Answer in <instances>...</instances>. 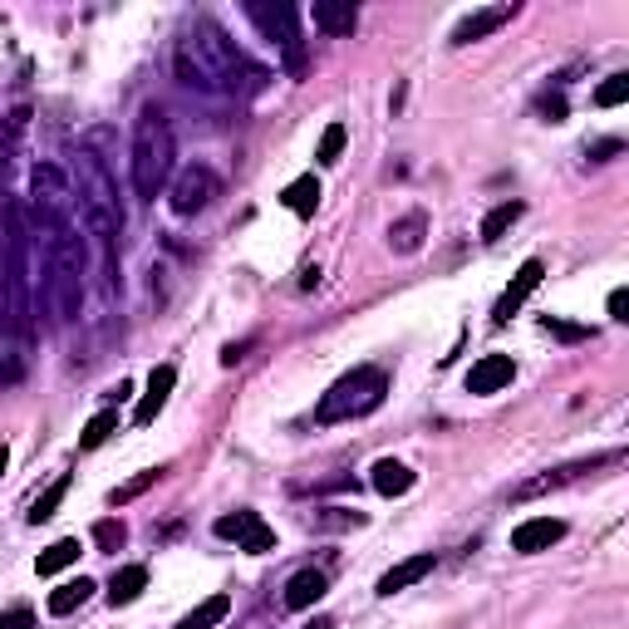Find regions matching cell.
<instances>
[{
    "label": "cell",
    "instance_id": "cell-1",
    "mask_svg": "<svg viewBox=\"0 0 629 629\" xmlns=\"http://www.w3.org/2000/svg\"><path fill=\"white\" fill-rule=\"evenodd\" d=\"M173 69H177V79L192 84V89L236 93V99H251V93H261L271 84V69L256 65L246 49H236V40L207 15L187 20L183 40H177V49H173Z\"/></svg>",
    "mask_w": 629,
    "mask_h": 629
},
{
    "label": "cell",
    "instance_id": "cell-2",
    "mask_svg": "<svg viewBox=\"0 0 629 629\" xmlns=\"http://www.w3.org/2000/svg\"><path fill=\"white\" fill-rule=\"evenodd\" d=\"M75 207L89 227V236L103 251V271L109 280H119V236H123V202H119V183L109 177V167L99 163L89 148H79L75 157Z\"/></svg>",
    "mask_w": 629,
    "mask_h": 629
},
{
    "label": "cell",
    "instance_id": "cell-3",
    "mask_svg": "<svg viewBox=\"0 0 629 629\" xmlns=\"http://www.w3.org/2000/svg\"><path fill=\"white\" fill-rule=\"evenodd\" d=\"M129 173H133V192L143 202H157V192H167L177 173V139L173 123H167L163 109H143L139 123H133V148H129Z\"/></svg>",
    "mask_w": 629,
    "mask_h": 629
},
{
    "label": "cell",
    "instance_id": "cell-4",
    "mask_svg": "<svg viewBox=\"0 0 629 629\" xmlns=\"http://www.w3.org/2000/svg\"><path fill=\"white\" fill-rule=\"evenodd\" d=\"M49 251H45V296L55 320H75L84 300V271H89V246L75 232V222H49Z\"/></svg>",
    "mask_w": 629,
    "mask_h": 629
},
{
    "label": "cell",
    "instance_id": "cell-5",
    "mask_svg": "<svg viewBox=\"0 0 629 629\" xmlns=\"http://www.w3.org/2000/svg\"><path fill=\"white\" fill-rule=\"evenodd\" d=\"M0 251H5V314L20 334H30V306H35V276H30V227L25 207L5 202L0 207Z\"/></svg>",
    "mask_w": 629,
    "mask_h": 629
},
{
    "label": "cell",
    "instance_id": "cell-6",
    "mask_svg": "<svg viewBox=\"0 0 629 629\" xmlns=\"http://www.w3.org/2000/svg\"><path fill=\"white\" fill-rule=\"evenodd\" d=\"M389 394V374L379 364H360V369L340 374V379L324 389V398L314 404V423H350V418H364L384 404Z\"/></svg>",
    "mask_w": 629,
    "mask_h": 629
},
{
    "label": "cell",
    "instance_id": "cell-7",
    "mask_svg": "<svg viewBox=\"0 0 629 629\" xmlns=\"http://www.w3.org/2000/svg\"><path fill=\"white\" fill-rule=\"evenodd\" d=\"M251 25L271 40V45L286 55V75L300 79L306 75V45H300V10L286 5V0H251L246 5Z\"/></svg>",
    "mask_w": 629,
    "mask_h": 629
},
{
    "label": "cell",
    "instance_id": "cell-8",
    "mask_svg": "<svg viewBox=\"0 0 629 629\" xmlns=\"http://www.w3.org/2000/svg\"><path fill=\"white\" fill-rule=\"evenodd\" d=\"M30 202H35V212H40V227L65 222L69 207H75V183H69V173H59L55 163H35V173H30Z\"/></svg>",
    "mask_w": 629,
    "mask_h": 629
},
{
    "label": "cell",
    "instance_id": "cell-9",
    "mask_svg": "<svg viewBox=\"0 0 629 629\" xmlns=\"http://www.w3.org/2000/svg\"><path fill=\"white\" fill-rule=\"evenodd\" d=\"M217 192H222V177H217L212 167H202V163L183 167V173L167 183V197H173V212H177V217L207 212V207L217 202Z\"/></svg>",
    "mask_w": 629,
    "mask_h": 629
},
{
    "label": "cell",
    "instance_id": "cell-10",
    "mask_svg": "<svg viewBox=\"0 0 629 629\" xmlns=\"http://www.w3.org/2000/svg\"><path fill=\"white\" fill-rule=\"evenodd\" d=\"M625 463V453H605V457H591V463H565V467H551V472H537V477L517 482L511 487V501H531V497H547V492H561L571 482H581L585 472H600V467H615Z\"/></svg>",
    "mask_w": 629,
    "mask_h": 629
},
{
    "label": "cell",
    "instance_id": "cell-11",
    "mask_svg": "<svg viewBox=\"0 0 629 629\" xmlns=\"http://www.w3.org/2000/svg\"><path fill=\"white\" fill-rule=\"evenodd\" d=\"M212 531L222 541H236V547L251 551V555H266L271 547H276V531L261 521V511H227V517L212 521Z\"/></svg>",
    "mask_w": 629,
    "mask_h": 629
},
{
    "label": "cell",
    "instance_id": "cell-12",
    "mask_svg": "<svg viewBox=\"0 0 629 629\" xmlns=\"http://www.w3.org/2000/svg\"><path fill=\"white\" fill-rule=\"evenodd\" d=\"M541 276H547V266H541L537 256H531V261H521L517 280H511V286L501 290V300H497V310H492V320H497V324H507L511 314H517V310H521V306H527V300H531V290L541 286Z\"/></svg>",
    "mask_w": 629,
    "mask_h": 629
},
{
    "label": "cell",
    "instance_id": "cell-13",
    "mask_svg": "<svg viewBox=\"0 0 629 629\" xmlns=\"http://www.w3.org/2000/svg\"><path fill=\"white\" fill-rule=\"evenodd\" d=\"M561 537H565V521L561 517H531V521H521V527L511 531V551L537 555V551H551Z\"/></svg>",
    "mask_w": 629,
    "mask_h": 629
},
{
    "label": "cell",
    "instance_id": "cell-14",
    "mask_svg": "<svg viewBox=\"0 0 629 629\" xmlns=\"http://www.w3.org/2000/svg\"><path fill=\"white\" fill-rule=\"evenodd\" d=\"M511 379H517L511 354H482V360L472 364V374H467V394H497V389H507Z\"/></svg>",
    "mask_w": 629,
    "mask_h": 629
},
{
    "label": "cell",
    "instance_id": "cell-15",
    "mask_svg": "<svg viewBox=\"0 0 629 629\" xmlns=\"http://www.w3.org/2000/svg\"><path fill=\"white\" fill-rule=\"evenodd\" d=\"M511 15H517V5H482V10H472V15H463V20L453 25V45H472V40H487L492 30H501Z\"/></svg>",
    "mask_w": 629,
    "mask_h": 629
},
{
    "label": "cell",
    "instance_id": "cell-16",
    "mask_svg": "<svg viewBox=\"0 0 629 629\" xmlns=\"http://www.w3.org/2000/svg\"><path fill=\"white\" fill-rule=\"evenodd\" d=\"M173 384H177V369H173V364H157V369L148 374V394L139 398V408H133V423L148 428L153 418L167 408V398H173Z\"/></svg>",
    "mask_w": 629,
    "mask_h": 629
},
{
    "label": "cell",
    "instance_id": "cell-17",
    "mask_svg": "<svg viewBox=\"0 0 629 629\" xmlns=\"http://www.w3.org/2000/svg\"><path fill=\"white\" fill-rule=\"evenodd\" d=\"M433 565H438V555H433V551H418V555H408V561H398L394 571H384V575H379V585H374V591H379L384 600H389V595L408 591V585H418V581H423L428 571H433Z\"/></svg>",
    "mask_w": 629,
    "mask_h": 629
},
{
    "label": "cell",
    "instance_id": "cell-18",
    "mask_svg": "<svg viewBox=\"0 0 629 629\" xmlns=\"http://www.w3.org/2000/svg\"><path fill=\"white\" fill-rule=\"evenodd\" d=\"M324 591H330V575L324 571H296L286 581V595H280V605H286V610H310V605H320L324 600Z\"/></svg>",
    "mask_w": 629,
    "mask_h": 629
},
{
    "label": "cell",
    "instance_id": "cell-19",
    "mask_svg": "<svg viewBox=\"0 0 629 629\" xmlns=\"http://www.w3.org/2000/svg\"><path fill=\"white\" fill-rule=\"evenodd\" d=\"M310 20H314V30H324V35H354L360 5H354V0H314Z\"/></svg>",
    "mask_w": 629,
    "mask_h": 629
},
{
    "label": "cell",
    "instance_id": "cell-20",
    "mask_svg": "<svg viewBox=\"0 0 629 629\" xmlns=\"http://www.w3.org/2000/svg\"><path fill=\"white\" fill-rule=\"evenodd\" d=\"M369 482H374V492H379V497H404V492H413L418 472L404 467V463H394V457H379L374 472H369Z\"/></svg>",
    "mask_w": 629,
    "mask_h": 629
},
{
    "label": "cell",
    "instance_id": "cell-21",
    "mask_svg": "<svg viewBox=\"0 0 629 629\" xmlns=\"http://www.w3.org/2000/svg\"><path fill=\"white\" fill-rule=\"evenodd\" d=\"M143 591H148V571H143V565H123V571L109 581V605L113 610H119V605H133Z\"/></svg>",
    "mask_w": 629,
    "mask_h": 629
},
{
    "label": "cell",
    "instance_id": "cell-22",
    "mask_svg": "<svg viewBox=\"0 0 629 629\" xmlns=\"http://www.w3.org/2000/svg\"><path fill=\"white\" fill-rule=\"evenodd\" d=\"M423 232H428V217L408 212V217H398V222L389 227V246L398 251V256H413V251L423 246Z\"/></svg>",
    "mask_w": 629,
    "mask_h": 629
},
{
    "label": "cell",
    "instance_id": "cell-23",
    "mask_svg": "<svg viewBox=\"0 0 629 629\" xmlns=\"http://www.w3.org/2000/svg\"><path fill=\"white\" fill-rule=\"evenodd\" d=\"M320 197H324V192H320V177L306 173V177H296V183H290L286 192H280V202H286L296 217H314V207H320Z\"/></svg>",
    "mask_w": 629,
    "mask_h": 629
},
{
    "label": "cell",
    "instance_id": "cell-24",
    "mask_svg": "<svg viewBox=\"0 0 629 629\" xmlns=\"http://www.w3.org/2000/svg\"><path fill=\"white\" fill-rule=\"evenodd\" d=\"M227 615H232V595H207L192 615H183V620H177V629H217Z\"/></svg>",
    "mask_w": 629,
    "mask_h": 629
},
{
    "label": "cell",
    "instance_id": "cell-25",
    "mask_svg": "<svg viewBox=\"0 0 629 629\" xmlns=\"http://www.w3.org/2000/svg\"><path fill=\"white\" fill-rule=\"evenodd\" d=\"M89 595H93V581H65L59 591H49V615H75L79 605H89Z\"/></svg>",
    "mask_w": 629,
    "mask_h": 629
},
{
    "label": "cell",
    "instance_id": "cell-26",
    "mask_svg": "<svg viewBox=\"0 0 629 629\" xmlns=\"http://www.w3.org/2000/svg\"><path fill=\"white\" fill-rule=\"evenodd\" d=\"M79 561V537H59L55 547H45L40 551V561H35V571L40 575H59L65 565H75Z\"/></svg>",
    "mask_w": 629,
    "mask_h": 629
},
{
    "label": "cell",
    "instance_id": "cell-27",
    "mask_svg": "<svg viewBox=\"0 0 629 629\" xmlns=\"http://www.w3.org/2000/svg\"><path fill=\"white\" fill-rule=\"evenodd\" d=\"M113 433H119V413H113V408H103V413H93L89 423H84L79 448H84V453H93V448H103Z\"/></svg>",
    "mask_w": 629,
    "mask_h": 629
},
{
    "label": "cell",
    "instance_id": "cell-28",
    "mask_svg": "<svg viewBox=\"0 0 629 629\" xmlns=\"http://www.w3.org/2000/svg\"><path fill=\"white\" fill-rule=\"evenodd\" d=\"M521 212H527V202H501V207H492V212L482 217V241H497L501 232H511V227L521 222Z\"/></svg>",
    "mask_w": 629,
    "mask_h": 629
},
{
    "label": "cell",
    "instance_id": "cell-29",
    "mask_svg": "<svg viewBox=\"0 0 629 629\" xmlns=\"http://www.w3.org/2000/svg\"><path fill=\"white\" fill-rule=\"evenodd\" d=\"M65 497H69V477H55V482H49V487L35 497V507H30V521H35V527H40V521H49Z\"/></svg>",
    "mask_w": 629,
    "mask_h": 629
},
{
    "label": "cell",
    "instance_id": "cell-30",
    "mask_svg": "<svg viewBox=\"0 0 629 629\" xmlns=\"http://www.w3.org/2000/svg\"><path fill=\"white\" fill-rule=\"evenodd\" d=\"M157 477H163V467H148V472H139V477H129L123 487H113V492H109V507H129V501H133V497H143V492H148Z\"/></svg>",
    "mask_w": 629,
    "mask_h": 629
},
{
    "label": "cell",
    "instance_id": "cell-31",
    "mask_svg": "<svg viewBox=\"0 0 629 629\" xmlns=\"http://www.w3.org/2000/svg\"><path fill=\"white\" fill-rule=\"evenodd\" d=\"M310 527L320 531H344V527H364V511H344V507H324L310 517Z\"/></svg>",
    "mask_w": 629,
    "mask_h": 629
},
{
    "label": "cell",
    "instance_id": "cell-32",
    "mask_svg": "<svg viewBox=\"0 0 629 629\" xmlns=\"http://www.w3.org/2000/svg\"><path fill=\"white\" fill-rule=\"evenodd\" d=\"M123 541H129V527H123L119 517H103L99 527H93V547L99 551H119Z\"/></svg>",
    "mask_w": 629,
    "mask_h": 629
},
{
    "label": "cell",
    "instance_id": "cell-33",
    "mask_svg": "<svg viewBox=\"0 0 629 629\" xmlns=\"http://www.w3.org/2000/svg\"><path fill=\"white\" fill-rule=\"evenodd\" d=\"M344 139H350V133H344V123H330V129L320 133V148H314V157H320L324 167H330V163H340V153H344Z\"/></svg>",
    "mask_w": 629,
    "mask_h": 629
},
{
    "label": "cell",
    "instance_id": "cell-34",
    "mask_svg": "<svg viewBox=\"0 0 629 629\" xmlns=\"http://www.w3.org/2000/svg\"><path fill=\"white\" fill-rule=\"evenodd\" d=\"M625 99H629V75H610L600 89H595V103H600V109H620Z\"/></svg>",
    "mask_w": 629,
    "mask_h": 629
},
{
    "label": "cell",
    "instance_id": "cell-35",
    "mask_svg": "<svg viewBox=\"0 0 629 629\" xmlns=\"http://www.w3.org/2000/svg\"><path fill=\"white\" fill-rule=\"evenodd\" d=\"M547 334H555V340H565V344H575V340H591V330H585V324L555 320V314H547Z\"/></svg>",
    "mask_w": 629,
    "mask_h": 629
},
{
    "label": "cell",
    "instance_id": "cell-36",
    "mask_svg": "<svg viewBox=\"0 0 629 629\" xmlns=\"http://www.w3.org/2000/svg\"><path fill=\"white\" fill-rule=\"evenodd\" d=\"M537 113H541L547 123H565V99H561V93H541V99H537Z\"/></svg>",
    "mask_w": 629,
    "mask_h": 629
},
{
    "label": "cell",
    "instance_id": "cell-37",
    "mask_svg": "<svg viewBox=\"0 0 629 629\" xmlns=\"http://www.w3.org/2000/svg\"><path fill=\"white\" fill-rule=\"evenodd\" d=\"M0 629H35V615L20 605V610H0Z\"/></svg>",
    "mask_w": 629,
    "mask_h": 629
},
{
    "label": "cell",
    "instance_id": "cell-38",
    "mask_svg": "<svg viewBox=\"0 0 629 629\" xmlns=\"http://www.w3.org/2000/svg\"><path fill=\"white\" fill-rule=\"evenodd\" d=\"M615 153H625V143L620 139H605V143H595V148H591V163H610Z\"/></svg>",
    "mask_w": 629,
    "mask_h": 629
},
{
    "label": "cell",
    "instance_id": "cell-39",
    "mask_svg": "<svg viewBox=\"0 0 629 629\" xmlns=\"http://www.w3.org/2000/svg\"><path fill=\"white\" fill-rule=\"evenodd\" d=\"M610 320H629V290H610Z\"/></svg>",
    "mask_w": 629,
    "mask_h": 629
},
{
    "label": "cell",
    "instance_id": "cell-40",
    "mask_svg": "<svg viewBox=\"0 0 629 629\" xmlns=\"http://www.w3.org/2000/svg\"><path fill=\"white\" fill-rule=\"evenodd\" d=\"M20 379V364H0V384H15Z\"/></svg>",
    "mask_w": 629,
    "mask_h": 629
},
{
    "label": "cell",
    "instance_id": "cell-41",
    "mask_svg": "<svg viewBox=\"0 0 629 629\" xmlns=\"http://www.w3.org/2000/svg\"><path fill=\"white\" fill-rule=\"evenodd\" d=\"M306 629H334V620H314V625H306Z\"/></svg>",
    "mask_w": 629,
    "mask_h": 629
},
{
    "label": "cell",
    "instance_id": "cell-42",
    "mask_svg": "<svg viewBox=\"0 0 629 629\" xmlns=\"http://www.w3.org/2000/svg\"><path fill=\"white\" fill-rule=\"evenodd\" d=\"M0 472H5V448H0Z\"/></svg>",
    "mask_w": 629,
    "mask_h": 629
}]
</instances>
